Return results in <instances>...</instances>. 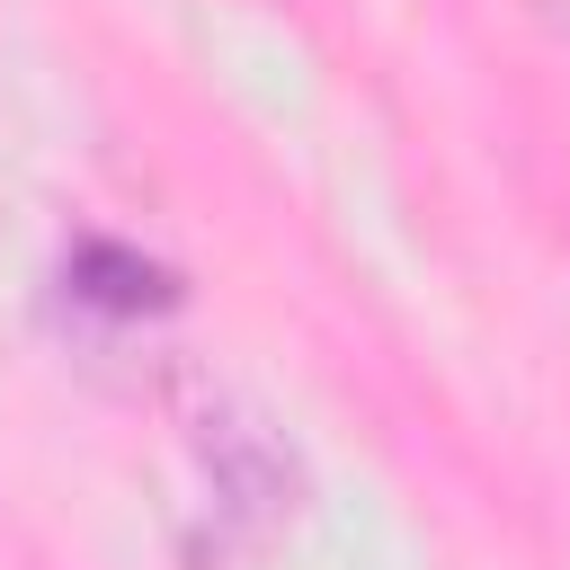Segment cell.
<instances>
[{
    "label": "cell",
    "instance_id": "obj_2",
    "mask_svg": "<svg viewBox=\"0 0 570 570\" xmlns=\"http://www.w3.org/2000/svg\"><path fill=\"white\" fill-rule=\"evenodd\" d=\"M62 276H71V294L98 303V312H178V276H169L160 258L125 249V240H80Z\"/></svg>",
    "mask_w": 570,
    "mask_h": 570
},
{
    "label": "cell",
    "instance_id": "obj_1",
    "mask_svg": "<svg viewBox=\"0 0 570 570\" xmlns=\"http://www.w3.org/2000/svg\"><path fill=\"white\" fill-rule=\"evenodd\" d=\"M196 463L214 472V490L249 517V525H285L303 508V463L276 436L267 410H249L240 392H196Z\"/></svg>",
    "mask_w": 570,
    "mask_h": 570
}]
</instances>
